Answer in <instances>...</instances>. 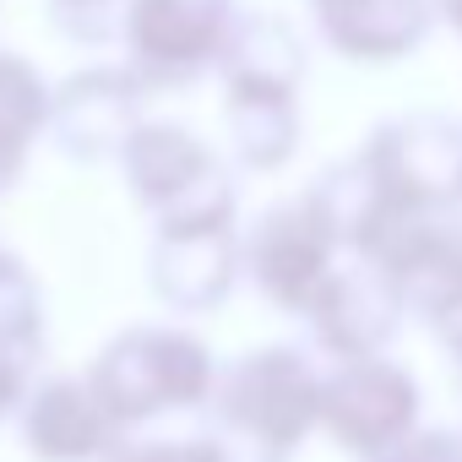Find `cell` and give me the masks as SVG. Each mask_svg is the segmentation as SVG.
<instances>
[{
    "label": "cell",
    "instance_id": "8992f818",
    "mask_svg": "<svg viewBox=\"0 0 462 462\" xmlns=\"http://www.w3.org/2000/svg\"><path fill=\"white\" fill-rule=\"evenodd\" d=\"M125 158H131L136 190H147V196H158V201H180L185 190H196V185L212 174L207 158H201V147H196L185 131H163V125L131 136Z\"/></svg>",
    "mask_w": 462,
    "mask_h": 462
},
{
    "label": "cell",
    "instance_id": "52a82bcc",
    "mask_svg": "<svg viewBox=\"0 0 462 462\" xmlns=\"http://www.w3.org/2000/svg\"><path fill=\"white\" fill-rule=\"evenodd\" d=\"M321 17L343 50L381 55L419 33V0H321Z\"/></svg>",
    "mask_w": 462,
    "mask_h": 462
},
{
    "label": "cell",
    "instance_id": "7a4b0ae2",
    "mask_svg": "<svg viewBox=\"0 0 462 462\" xmlns=\"http://www.w3.org/2000/svg\"><path fill=\"white\" fill-rule=\"evenodd\" d=\"M131 50L158 77H185L201 66L228 28V0H131Z\"/></svg>",
    "mask_w": 462,
    "mask_h": 462
},
{
    "label": "cell",
    "instance_id": "5b68a950",
    "mask_svg": "<svg viewBox=\"0 0 462 462\" xmlns=\"http://www.w3.org/2000/svg\"><path fill=\"white\" fill-rule=\"evenodd\" d=\"M131 109H136V88L115 71H93L77 77L60 93V142L71 152H104L131 131Z\"/></svg>",
    "mask_w": 462,
    "mask_h": 462
},
{
    "label": "cell",
    "instance_id": "277c9868",
    "mask_svg": "<svg viewBox=\"0 0 462 462\" xmlns=\"http://www.w3.org/2000/svg\"><path fill=\"white\" fill-rule=\"evenodd\" d=\"M397 305H402V294L386 273H348V278H327V289L310 310L321 316V332L332 337V348L370 359L375 343L392 337Z\"/></svg>",
    "mask_w": 462,
    "mask_h": 462
},
{
    "label": "cell",
    "instance_id": "6da1fadb",
    "mask_svg": "<svg viewBox=\"0 0 462 462\" xmlns=\"http://www.w3.org/2000/svg\"><path fill=\"white\" fill-rule=\"evenodd\" d=\"M321 408L332 419V430L354 446L381 457L386 446H397L402 435H413V413H419V392L397 365L381 359H354L327 392Z\"/></svg>",
    "mask_w": 462,
    "mask_h": 462
},
{
    "label": "cell",
    "instance_id": "9c48e42d",
    "mask_svg": "<svg viewBox=\"0 0 462 462\" xmlns=\"http://www.w3.org/2000/svg\"><path fill=\"white\" fill-rule=\"evenodd\" d=\"M228 115H235V136L240 147L256 158V163H278L289 152V109H283V93H262V88H240L235 104H228Z\"/></svg>",
    "mask_w": 462,
    "mask_h": 462
},
{
    "label": "cell",
    "instance_id": "3957f363",
    "mask_svg": "<svg viewBox=\"0 0 462 462\" xmlns=\"http://www.w3.org/2000/svg\"><path fill=\"white\" fill-rule=\"evenodd\" d=\"M327 240H332V228L316 201L273 212L262 228V245H256L262 283L289 305H316L327 289Z\"/></svg>",
    "mask_w": 462,
    "mask_h": 462
},
{
    "label": "cell",
    "instance_id": "8fae6325",
    "mask_svg": "<svg viewBox=\"0 0 462 462\" xmlns=\"http://www.w3.org/2000/svg\"><path fill=\"white\" fill-rule=\"evenodd\" d=\"M375 462H462V446L451 435H402L397 446H386Z\"/></svg>",
    "mask_w": 462,
    "mask_h": 462
},
{
    "label": "cell",
    "instance_id": "ba28073f",
    "mask_svg": "<svg viewBox=\"0 0 462 462\" xmlns=\"http://www.w3.org/2000/svg\"><path fill=\"white\" fill-rule=\"evenodd\" d=\"M228 66H235L240 88H262V93H283L300 71V50L283 33V23H245L240 39L228 44Z\"/></svg>",
    "mask_w": 462,
    "mask_h": 462
},
{
    "label": "cell",
    "instance_id": "30bf717a",
    "mask_svg": "<svg viewBox=\"0 0 462 462\" xmlns=\"http://www.w3.org/2000/svg\"><path fill=\"white\" fill-rule=\"evenodd\" d=\"M44 120V88L39 77L12 60V55H0V163L17 169V152L28 142V131Z\"/></svg>",
    "mask_w": 462,
    "mask_h": 462
}]
</instances>
